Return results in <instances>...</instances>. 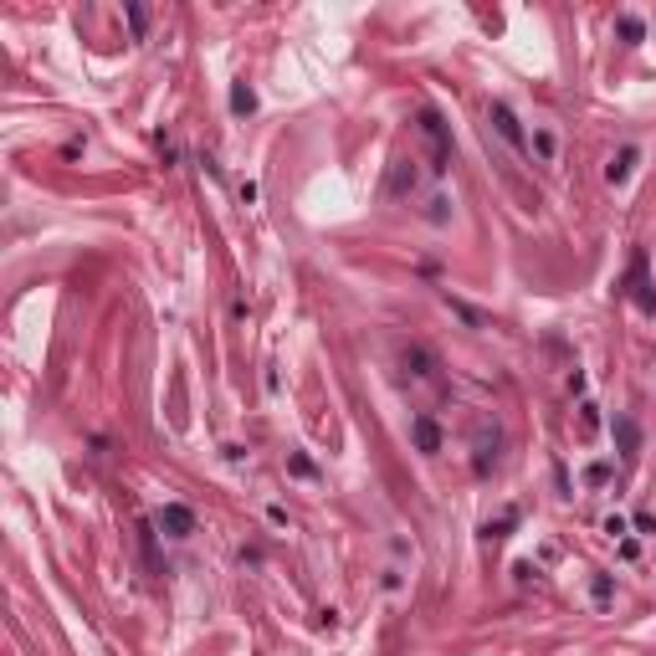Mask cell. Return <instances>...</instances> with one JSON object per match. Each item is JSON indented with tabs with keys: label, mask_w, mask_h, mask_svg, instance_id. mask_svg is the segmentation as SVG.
I'll return each instance as SVG.
<instances>
[{
	"label": "cell",
	"mask_w": 656,
	"mask_h": 656,
	"mask_svg": "<svg viewBox=\"0 0 656 656\" xmlns=\"http://www.w3.org/2000/svg\"><path fill=\"white\" fill-rule=\"evenodd\" d=\"M421 138L431 144V169L446 175V169H451V134H446V118H441L436 108L421 113Z\"/></svg>",
	"instance_id": "6da1fadb"
},
{
	"label": "cell",
	"mask_w": 656,
	"mask_h": 656,
	"mask_svg": "<svg viewBox=\"0 0 656 656\" xmlns=\"http://www.w3.org/2000/svg\"><path fill=\"white\" fill-rule=\"evenodd\" d=\"M159 529H165L169 539H190V533H195V513H190L185 502H165V508H159Z\"/></svg>",
	"instance_id": "7a4b0ae2"
},
{
	"label": "cell",
	"mask_w": 656,
	"mask_h": 656,
	"mask_svg": "<svg viewBox=\"0 0 656 656\" xmlns=\"http://www.w3.org/2000/svg\"><path fill=\"white\" fill-rule=\"evenodd\" d=\"M411 441L426 451V457H436V451H441V426L431 421V415H415V421H411Z\"/></svg>",
	"instance_id": "3957f363"
},
{
	"label": "cell",
	"mask_w": 656,
	"mask_h": 656,
	"mask_svg": "<svg viewBox=\"0 0 656 656\" xmlns=\"http://www.w3.org/2000/svg\"><path fill=\"white\" fill-rule=\"evenodd\" d=\"M492 123H498V134L508 138V144L523 149V123H518V113H513L508 103H492Z\"/></svg>",
	"instance_id": "277c9868"
},
{
	"label": "cell",
	"mask_w": 656,
	"mask_h": 656,
	"mask_svg": "<svg viewBox=\"0 0 656 656\" xmlns=\"http://www.w3.org/2000/svg\"><path fill=\"white\" fill-rule=\"evenodd\" d=\"M616 441H620V451H626V457H636V451H641V431H636V421H631V415H616Z\"/></svg>",
	"instance_id": "5b68a950"
},
{
	"label": "cell",
	"mask_w": 656,
	"mask_h": 656,
	"mask_svg": "<svg viewBox=\"0 0 656 656\" xmlns=\"http://www.w3.org/2000/svg\"><path fill=\"white\" fill-rule=\"evenodd\" d=\"M492 461H498V431L482 426V431H477V472H487Z\"/></svg>",
	"instance_id": "8992f818"
},
{
	"label": "cell",
	"mask_w": 656,
	"mask_h": 656,
	"mask_svg": "<svg viewBox=\"0 0 656 656\" xmlns=\"http://www.w3.org/2000/svg\"><path fill=\"white\" fill-rule=\"evenodd\" d=\"M231 113H236V118H246V113H256V93H252V88H246V82H236V88H231Z\"/></svg>",
	"instance_id": "52a82bcc"
},
{
	"label": "cell",
	"mask_w": 656,
	"mask_h": 656,
	"mask_svg": "<svg viewBox=\"0 0 656 656\" xmlns=\"http://www.w3.org/2000/svg\"><path fill=\"white\" fill-rule=\"evenodd\" d=\"M636 159H641V149H620V159L605 169V175H610V185H620V180H626L631 169H636Z\"/></svg>",
	"instance_id": "ba28073f"
},
{
	"label": "cell",
	"mask_w": 656,
	"mask_h": 656,
	"mask_svg": "<svg viewBox=\"0 0 656 656\" xmlns=\"http://www.w3.org/2000/svg\"><path fill=\"white\" fill-rule=\"evenodd\" d=\"M533 149H539L544 165H554V154H559V144H554V134H548V128H539V134H533Z\"/></svg>",
	"instance_id": "9c48e42d"
},
{
	"label": "cell",
	"mask_w": 656,
	"mask_h": 656,
	"mask_svg": "<svg viewBox=\"0 0 656 656\" xmlns=\"http://www.w3.org/2000/svg\"><path fill=\"white\" fill-rule=\"evenodd\" d=\"M600 431V415H595V405H579V436H595Z\"/></svg>",
	"instance_id": "30bf717a"
},
{
	"label": "cell",
	"mask_w": 656,
	"mask_h": 656,
	"mask_svg": "<svg viewBox=\"0 0 656 656\" xmlns=\"http://www.w3.org/2000/svg\"><path fill=\"white\" fill-rule=\"evenodd\" d=\"M287 467H293V477H318V467L303 457V451H293V457H287Z\"/></svg>",
	"instance_id": "8fae6325"
},
{
	"label": "cell",
	"mask_w": 656,
	"mask_h": 656,
	"mask_svg": "<svg viewBox=\"0 0 656 656\" xmlns=\"http://www.w3.org/2000/svg\"><path fill=\"white\" fill-rule=\"evenodd\" d=\"M590 595H595L600 605H605V600L616 595V585H610V574H595V579H590Z\"/></svg>",
	"instance_id": "7c38bea8"
},
{
	"label": "cell",
	"mask_w": 656,
	"mask_h": 656,
	"mask_svg": "<svg viewBox=\"0 0 656 656\" xmlns=\"http://www.w3.org/2000/svg\"><path fill=\"white\" fill-rule=\"evenodd\" d=\"M616 26H620V36H626V41H641V36H646V26H641L636 16H620Z\"/></svg>",
	"instance_id": "4fadbf2b"
},
{
	"label": "cell",
	"mask_w": 656,
	"mask_h": 656,
	"mask_svg": "<svg viewBox=\"0 0 656 656\" xmlns=\"http://www.w3.org/2000/svg\"><path fill=\"white\" fill-rule=\"evenodd\" d=\"M405 185H415V169H405V159H400V165H395V175H390V190L400 195Z\"/></svg>",
	"instance_id": "5bb4252c"
},
{
	"label": "cell",
	"mask_w": 656,
	"mask_h": 656,
	"mask_svg": "<svg viewBox=\"0 0 656 656\" xmlns=\"http://www.w3.org/2000/svg\"><path fill=\"white\" fill-rule=\"evenodd\" d=\"M405 364H415V374H421V380L431 374V354H426V349H411V354H405Z\"/></svg>",
	"instance_id": "9a60e30c"
},
{
	"label": "cell",
	"mask_w": 656,
	"mask_h": 656,
	"mask_svg": "<svg viewBox=\"0 0 656 656\" xmlns=\"http://www.w3.org/2000/svg\"><path fill=\"white\" fill-rule=\"evenodd\" d=\"M446 308H451V313H457V318H467L472 328H482V313H472L467 303H457V297H446Z\"/></svg>",
	"instance_id": "2e32d148"
},
{
	"label": "cell",
	"mask_w": 656,
	"mask_h": 656,
	"mask_svg": "<svg viewBox=\"0 0 656 656\" xmlns=\"http://www.w3.org/2000/svg\"><path fill=\"white\" fill-rule=\"evenodd\" d=\"M426 216H431V221L441 226V221L451 216V200H446V195H436V200H431V210H426Z\"/></svg>",
	"instance_id": "e0dca14e"
},
{
	"label": "cell",
	"mask_w": 656,
	"mask_h": 656,
	"mask_svg": "<svg viewBox=\"0 0 656 656\" xmlns=\"http://www.w3.org/2000/svg\"><path fill=\"white\" fill-rule=\"evenodd\" d=\"M128 26H134V36H144V26H149L144 5H128Z\"/></svg>",
	"instance_id": "ac0fdd59"
},
{
	"label": "cell",
	"mask_w": 656,
	"mask_h": 656,
	"mask_svg": "<svg viewBox=\"0 0 656 656\" xmlns=\"http://www.w3.org/2000/svg\"><path fill=\"white\" fill-rule=\"evenodd\" d=\"M585 482H595V487H600V482H610V467H605V461H595V467L585 472Z\"/></svg>",
	"instance_id": "d6986e66"
}]
</instances>
